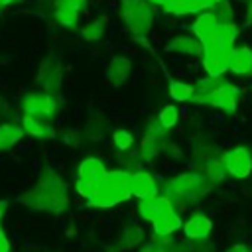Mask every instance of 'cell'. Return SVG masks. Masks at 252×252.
<instances>
[{"mask_svg": "<svg viewBox=\"0 0 252 252\" xmlns=\"http://www.w3.org/2000/svg\"><path fill=\"white\" fill-rule=\"evenodd\" d=\"M226 173L234 179H246L252 173V154L246 146H234L222 154Z\"/></svg>", "mask_w": 252, "mask_h": 252, "instance_id": "cell-8", "label": "cell"}, {"mask_svg": "<svg viewBox=\"0 0 252 252\" xmlns=\"http://www.w3.org/2000/svg\"><path fill=\"white\" fill-rule=\"evenodd\" d=\"M130 191L138 199H148V197L158 195V183L148 171H136V173H132Z\"/></svg>", "mask_w": 252, "mask_h": 252, "instance_id": "cell-14", "label": "cell"}, {"mask_svg": "<svg viewBox=\"0 0 252 252\" xmlns=\"http://www.w3.org/2000/svg\"><path fill=\"white\" fill-rule=\"evenodd\" d=\"M130 183H132V173H128L124 169L108 171L96 183V189H94L93 197L87 199L89 207H94V209H110V207H114L118 203H124L128 197H132Z\"/></svg>", "mask_w": 252, "mask_h": 252, "instance_id": "cell-3", "label": "cell"}, {"mask_svg": "<svg viewBox=\"0 0 252 252\" xmlns=\"http://www.w3.org/2000/svg\"><path fill=\"white\" fill-rule=\"evenodd\" d=\"M209 0H167L161 10L171 16H189V14H199L203 10H211Z\"/></svg>", "mask_w": 252, "mask_h": 252, "instance_id": "cell-10", "label": "cell"}, {"mask_svg": "<svg viewBox=\"0 0 252 252\" xmlns=\"http://www.w3.org/2000/svg\"><path fill=\"white\" fill-rule=\"evenodd\" d=\"M22 203L32 205L33 209H43V211H61L67 205V193L65 185L59 181V177H43L35 189H32L28 195L20 197Z\"/></svg>", "mask_w": 252, "mask_h": 252, "instance_id": "cell-4", "label": "cell"}, {"mask_svg": "<svg viewBox=\"0 0 252 252\" xmlns=\"http://www.w3.org/2000/svg\"><path fill=\"white\" fill-rule=\"evenodd\" d=\"M244 6H246V20H244V26H252V0H244Z\"/></svg>", "mask_w": 252, "mask_h": 252, "instance_id": "cell-31", "label": "cell"}, {"mask_svg": "<svg viewBox=\"0 0 252 252\" xmlns=\"http://www.w3.org/2000/svg\"><path fill=\"white\" fill-rule=\"evenodd\" d=\"M138 213L144 220L152 222L154 232L158 236H169L171 232L179 230L181 224H183V220L175 213L173 201L169 197L154 195V197H148V199H140Z\"/></svg>", "mask_w": 252, "mask_h": 252, "instance_id": "cell-2", "label": "cell"}, {"mask_svg": "<svg viewBox=\"0 0 252 252\" xmlns=\"http://www.w3.org/2000/svg\"><path fill=\"white\" fill-rule=\"evenodd\" d=\"M104 32H106V20H102V16H98V18L91 20V22L81 30V37H83L85 41H89V43H94V41L102 39Z\"/></svg>", "mask_w": 252, "mask_h": 252, "instance_id": "cell-20", "label": "cell"}, {"mask_svg": "<svg viewBox=\"0 0 252 252\" xmlns=\"http://www.w3.org/2000/svg\"><path fill=\"white\" fill-rule=\"evenodd\" d=\"M37 81H41V85L47 91H57L61 87V67L57 63H43L39 73H37Z\"/></svg>", "mask_w": 252, "mask_h": 252, "instance_id": "cell-19", "label": "cell"}, {"mask_svg": "<svg viewBox=\"0 0 252 252\" xmlns=\"http://www.w3.org/2000/svg\"><path fill=\"white\" fill-rule=\"evenodd\" d=\"M238 96H240V89L228 81H224L222 77H219L217 85L213 87V91L205 96L203 104H209L213 108H219L226 114H234L236 106H238Z\"/></svg>", "mask_w": 252, "mask_h": 252, "instance_id": "cell-6", "label": "cell"}, {"mask_svg": "<svg viewBox=\"0 0 252 252\" xmlns=\"http://www.w3.org/2000/svg\"><path fill=\"white\" fill-rule=\"evenodd\" d=\"M167 93H169V96H171L175 102H189V100L193 98V94H195V87L189 85V83H185V81L173 79V81L169 83Z\"/></svg>", "mask_w": 252, "mask_h": 252, "instance_id": "cell-21", "label": "cell"}, {"mask_svg": "<svg viewBox=\"0 0 252 252\" xmlns=\"http://www.w3.org/2000/svg\"><path fill=\"white\" fill-rule=\"evenodd\" d=\"M112 142H114V146L118 148V150H130L132 146H134V136H132V132H128V130H124V128H118V130H114V134H112Z\"/></svg>", "mask_w": 252, "mask_h": 252, "instance_id": "cell-25", "label": "cell"}, {"mask_svg": "<svg viewBox=\"0 0 252 252\" xmlns=\"http://www.w3.org/2000/svg\"><path fill=\"white\" fill-rule=\"evenodd\" d=\"M6 209H8V201L6 199H0V220H2V217L6 213Z\"/></svg>", "mask_w": 252, "mask_h": 252, "instance_id": "cell-32", "label": "cell"}, {"mask_svg": "<svg viewBox=\"0 0 252 252\" xmlns=\"http://www.w3.org/2000/svg\"><path fill=\"white\" fill-rule=\"evenodd\" d=\"M59 6L73 8V10H79L81 12L87 6V0H53V8H59Z\"/></svg>", "mask_w": 252, "mask_h": 252, "instance_id": "cell-27", "label": "cell"}, {"mask_svg": "<svg viewBox=\"0 0 252 252\" xmlns=\"http://www.w3.org/2000/svg\"><path fill=\"white\" fill-rule=\"evenodd\" d=\"M120 18L134 35H146L154 26V10L148 0H122Z\"/></svg>", "mask_w": 252, "mask_h": 252, "instance_id": "cell-5", "label": "cell"}, {"mask_svg": "<svg viewBox=\"0 0 252 252\" xmlns=\"http://www.w3.org/2000/svg\"><path fill=\"white\" fill-rule=\"evenodd\" d=\"M24 134L26 132H24V128L20 124H14V122L0 124V152H6L12 146H16L22 140Z\"/></svg>", "mask_w": 252, "mask_h": 252, "instance_id": "cell-18", "label": "cell"}, {"mask_svg": "<svg viewBox=\"0 0 252 252\" xmlns=\"http://www.w3.org/2000/svg\"><path fill=\"white\" fill-rule=\"evenodd\" d=\"M22 128L26 134H30L33 138H53L55 136V130L51 128V124L45 118H37L32 114L22 116Z\"/></svg>", "mask_w": 252, "mask_h": 252, "instance_id": "cell-16", "label": "cell"}, {"mask_svg": "<svg viewBox=\"0 0 252 252\" xmlns=\"http://www.w3.org/2000/svg\"><path fill=\"white\" fill-rule=\"evenodd\" d=\"M242 2H244V0H242Z\"/></svg>", "mask_w": 252, "mask_h": 252, "instance_id": "cell-39", "label": "cell"}, {"mask_svg": "<svg viewBox=\"0 0 252 252\" xmlns=\"http://www.w3.org/2000/svg\"><path fill=\"white\" fill-rule=\"evenodd\" d=\"M75 189H77V193H79L81 197L91 199L93 193H94V189H96V183H94V181H89V179H81V177H77Z\"/></svg>", "mask_w": 252, "mask_h": 252, "instance_id": "cell-26", "label": "cell"}, {"mask_svg": "<svg viewBox=\"0 0 252 252\" xmlns=\"http://www.w3.org/2000/svg\"><path fill=\"white\" fill-rule=\"evenodd\" d=\"M79 10H73V8H63V6H59V8H53V18H55V22L59 24V26H63V28H67V30H75L77 26H79Z\"/></svg>", "mask_w": 252, "mask_h": 252, "instance_id": "cell-22", "label": "cell"}, {"mask_svg": "<svg viewBox=\"0 0 252 252\" xmlns=\"http://www.w3.org/2000/svg\"><path fill=\"white\" fill-rule=\"evenodd\" d=\"M0 252H10V240L6 238L2 226H0Z\"/></svg>", "mask_w": 252, "mask_h": 252, "instance_id": "cell-30", "label": "cell"}, {"mask_svg": "<svg viewBox=\"0 0 252 252\" xmlns=\"http://www.w3.org/2000/svg\"><path fill=\"white\" fill-rule=\"evenodd\" d=\"M16 2H20V0H0V6L4 8V6H12V4H16Z\"/></svg>", "mask_w": 252, "mask_h": 252, "instance_id": "cell-34", "label": "cell"}, {"mask_svg": "<svg viewBox=\"0 0 252 252\" xmlns=\"http://www.w3.org/2000/svg\"><path fill=\"white\" fill-rule=\"evenodd\" d=\"M140 238H142V230H140V228H130L128 234H126L128 246H136V244L140 242Z\"/></svg>", "mask_w": 252, "mask_h": 252, "instance_id": "cell-28", "label": "cell"}, {"mask_svg": "<svg viewBox=\"0 0 252 252\" xmlns=\"http://www.w3.org/2000/svg\"><path fill=\"white\" fill-rule=\"evenodd\" d=\"M228 71L246 77L252 71V49L248 45H234L230 57H228Z\"/></svg>", "mask_w": 252, "mask_h": 252, "instance_id": "cell-11", "label": "cell"}, {"mask_svg": "<svg viewBox=\"0 0 252 252\" xmlns=\"http://www.w3.org/2000/svg\"><path fill=\"white\" fill-rule=\"evenodd\" d=\"M63 138H65V144H69V146L75 148V146H79V138H81V134H79L77 130H67Z\"/></svg>", "mask_w": 252, "mask_h": 252, "instance_id": "cell-29", "label": "cell"}, {"mask_svg": "<svg viewBox=\"0 0 252 252\" xmlns=\"http://www.w3.org/2000/svg\"><path fill=\"white\" fill-rule=\"evenodd\" d=\"M211 230H213V220L201 213L193 215L189 220L183 222V234L189 240H203L211 234Z\"/></svg>", "mask_w": 252, "mask_h": 252, "instance_id": "cell-13", "label": "cell"}, {"mask_svg": "<svg viewBox=\"0 0 252 252\" xmlns=\"http://www.w3.org/2000/svg\"><path fill=\"white\" fill-rule=\"evenodd\" d=\"M158 120H159L161 128H165V130L175 128L177 122H179V110H177V106H173V104L161 106L159 112H158Z\"/></svg>", "mask_w": 252, "mask_h": 252, "instance_id": "cell-23", "label": "cell"}, {"mask_svg": "<svg viewBox=\"0 0 252 252\" xmlns=\"http://www.w3.org/2000/svg\"><path fill=\"white\" fill-rule=\"evenodd\" d=\"M0 10H2V6H0Z\"/></svg>", "mask_w": 252, "mask_h": 252, "instance_id": "cell-38", "label": "cell"}, {"mask_svg": "<svg viewBox=\"0 0 252 252\" xmlns=\"http://www.w3.org/2000/svg\"><path fill=\"white\" fill-rule=\"evenodd\" d=\"M219 24H220V22L217 20V16H215L211 10H203V12H199L197 18L193 20L191 30H193V35H195L199 41H205L209 35L215 33V30L219 28Z\"/></svg>", "mask_w": 252, "mask_h": 252, "instance_id": "cell-15", "label": "cell"}, {"mask_svg": "<svg viewBox=\"0 0 252 252\" xmlns=\"http://www.w3.org/2000/svg\"><path fill=\"white\" fill-rule=\"evenodd\" d=\"M22 110H24V114H32V116L49 120L57 112V100L49 93L33 91V93L24 94V98H22Z\"/></svg>", "mask_w": 252, "mask_h": 252, "instance_id": "cell-7", "label": "cell"}, {"mask_svg": "<svg viewBox=\"0 0 252 252\" xmlns=\"http://www.w3.org/2000/svg\"><path fill=\"white\" fill-rule=\"evenodd\" d=\"M165 51L169 53H181V55H189V57H197L203 55V45L195 35H187V33H177L173 35L165 45Z\"/></svg>", "mask_w": 252, "mask_h": 252, "instance_id": "cell-9", "label": "cell"}, {"mask_svg": "<svg viewBox=\"0 0 252 252\" xmlns=\"http://www.w3.org/2000/svg\"><path fill=\"white\" fill-rule=\"evenodd\" d=\"M211 12L217 16V20L220 24H230L234 22V8H232V2L230 0H220V2H215L211 6Z\"/></svg>", "mask_w": 252, "mask_h": 252, "instance_id": "cell-24", "label": "cell"}, {"mask_svg": "<svg viewBox=\"0 0 252 252\" xmlns=\"http://www.w3.org/2000/svg\"><path fill=\"white\" fill-rule=\"evenodd\" d=\"M250 75H252V71H250Z\"/></svg>", "mask_w": 252, "mask_h": 252, "instance_id": "cell-37", "label": "cell"}, {"mask_svg": "<svg viewBox=\"0 0 252 252\" xmlns=\"http://www.w3.org/2000/svg\"><path fill=\"white\" fill-rule=\"evenodd\" d=\"M148 2H150L152 6H163V4L167 2V0H148Z\"/></svg>", "mask_w": 252, "mask_h": 252, "instance_id": "cell-35", "label": "cell"}, {"mask_svg": "<svg viewBox=\"0 0 252 252\" xmlns=\"http://www.w3.org/2000/svg\"><path fill=\"white\" fill-rule=\"evenodd\" d=\"M130 73H132V61L124 55H116L110 59V63L106 67V81L112 87H120L126 83Z\"/></svg>", "mask_w": 252, "mask_h": 252, "instance_id": "cell-12", "label": "cell"}, {"mask_svg": "<svg viewBox=\"0 0 252 252\" xmlns=\"http://www.w3.org/2000/svg\"><path fill=\"white\" fill-rule=\"evenodd\" d=\"M77 173H79L81 179H89V181L98 183V181L108 173V169L104 167V163H102L98 158H85V159L79 163Z\"/></svg>", "mask_w": 252, "mask_h": 252, "instance_id": "cell-17", "label": "cell"}, {"mask_svg": "<svg viewBox=\"0 0 252 252\" xmlns=\"http://www.w3.org/2000/svg\"><path fill=\"white\" fill-rule=\"evenodd\" d=\"M209 2H211V4H215V2H220V0H209Z\"/></svg>", "mask_w": 252, "mask_h": 252, "instance_id": "cell-36", "label": "cell"}, {"mask_svg": "<svg viewBox=\"0 0 252 252\" xmlns=\"http://www.w3.org/2000/svg\"><path fill=\"white\" fill-rule=\"evenodd\" d=\"M226 252H248L246 250V246H242V244H234L230 250H226Z\"/></svg>", "mask_w": 252, "mask_h": 252, "instance_id": "cell-33", "label": "cell"}, {"mask_svg": "<svg viewBox=\"0 0 252 252\" xmlns=\"http://www.w3.org/2000/svg\"><path fill=\"white\" fill-rule=\"evenodd\" d=\"M240 28L230 24H219L213 35H209L203 45V69L209 77H222L228 71V57L236 45Z\"/></svg>", "mask_w": 252, "mask_h": 252, "instance_id": "cell-1", "label": "cell"}]
</instances>
